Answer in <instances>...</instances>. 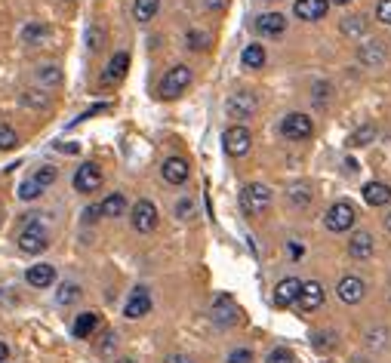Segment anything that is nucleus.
<instances>
[{
	"instance_id": "f257e3e1",
	"label": "nucleus",
	"mask_w": 391,
	"mask_h": 363,
	"mask_svg": "<svg viewBox=\"0 0 391 363\" xmlns=\"http://www.w3.org/2000/svg\"><path fill=\"white\" fill-rule=\"evenodd\" d=\"M354 222H358V212H354V206L348 203V201H336L330 210H326V216H324L326 231H333V234L351 231Z\"/></svg>"
},
{
	"instance_id": "f03ea898",
	"label": "nucleus",
	"mask_w": 391,
	"mask_h": 363,
	"mask_svg": "<svg viewBox=\"0 0 391 363\" xmlns=\"http://www.w3.org/2000/svg\"><path fill=\"white\" fill-rule=\"evenodd\" d=\"M268 206H272V188H265V185L253 182L240 191V210H244L247 216H259Z\"/></svg>"
},
{
	"instance_id": "7ed1b4c3",
	"label": "nucleus",
	"mask_w": 391,
	"mask_h": 363,
	"mask_svg": "<svg viewBox=\"0 0 391 363\" xmlns=\"http://www.w3.org/2000/svg\"><path fill=\"white\" fill-rule=\"evenodd\" d=\"M222 145L231 158H244V154L253 148V133L247 130L244 124H231L228 130L222 133Z\"/></svg>"
},
{
	"instance_id": "20e7f679",
	"label": "nucleus",
	"mask_w": 391,
	"mask_h": 363,
	"mask_svg": "<svg viewBox=\"0 0 391 363\" xmlns=\"http://www.w3.org/2000/svg\"><path fill=\"white\" fill-rule=\"evenodd\" d=\"M47 246H49L47 228L40 225V222H28L22 228V234H19V250L28 253V255H38V253H44Z\"/></svg>"
},
{
	"instance_id": "39448f33",
	"label": "nucleus",
	"mask_w": 391,
	"mask_h": 363,
	"mask_svg": "<svg viewBox=\"0 0 391 363\" xmlns=\"http://www.w3.org/2000/svg\"><path fill=\"white\" fill-rule=\"evenodd\" d=\"M188 83H191V68L188 65H173L160 81V99L182 96V92L188 90Z\"/></svg>"
},
{
	"instance_id": "423d86ee",
	"label": "nucleus",
	"mask_w": 391,
	"mask_h": 363,
	"mask_svg": "<svg viewBox=\"0 0 391 363\" xmlns=\"http://www.w3.org/2000/svg\"><path fill=\"white\" fill-rule=\"evenodd\" d=\"M238 314H240V308H238V302H234V298H231L228 293H219L216 298H213L210 317H213V323H216V326L228 330V326L238 323Z\"/></svg>"
},
{
	"instance_id": "0eeeda50",
	"label": "nucleus",
	"mask_w": 391,
	"mask_h": 363,
	"mask_svg": "<svg viewBox=\"0 0 391 363\" xmlns=\"http://www.w3.org/2000/svg\"><path fill=\"white\" fill-rule=\"evenodd\" d=\"M281 133H283V136H287L290 142H305V139H311V133H315V124H311L308 114L293 111V114H287V117H283Z\"/></svg>"
},
{
	"instance_id": "6e6552de",
	"label": "nucleus",
	"mask_w": 391,
	"mask_h": 363,
	"mask_svg": "<svg viewBox=\"0 0 391 363\" xmlns=\"http://www.w3.org/2000/svg\"><path fill=\"white\" fill-rule=\"evenodd\" d=\"M130 222H133V228H136L139 234L154 231V228H158V206H154L151 201H136Z\"/></svg>"
},
{
	"instance_id": "1a4fd4ad",
	"label": "nucleus",
	"mask_w": 391,
	"mask_h": 363,
	"mask_svg": "<svg viewBox=\"0 0 391 363\" xmlns=\"http://www.w3.org/2000/svg\"><path fill=\"white\" fill-rule=\"evenodd\" d=\"M99 185H102V169H99L96 163H83V167H77L74 188L81 191V194H92V191H99Z\"/></svg>"
},
{
	"instance_id": "9d476101",
	"label": "nucleus",
	"mask_w": 391,
	"mask_h": 363,
	"mask_svg": "<svg viewBox=\"0 0 391 363\" xmlns=\"http://www.w3.org/2000/svg\"><path fill=\"white\" fill-rule=\"evenodd\" d=\"M148 311H151V293H148L145 287H136L130 293V298H126L124 314L130 317V320H139V317H145Z\"/></svg>"
},
{
	"instance_id": "9b49d317",
	"label": "nucleus",
	"mask_w": 391,
	"mask_h": 363,
	"mask_svg": "<svg viewBox=\"0 0 391 363\" xmlns=\"http://www.w3.org/2000/svg\"><path fill=\"white\" fill-rule=\"evenodd\" d=\"M336 293H339V298H342L345 305H358L360 298L367 296V283L360 280V277H354V274H348V277H342L339 280V287H336Z\"/></svg>"
},
{
	"instance_id": "f8f14e48",
	"label": "nucleus",
	"mask_w": 391,
	"mask_h": 363,
	"mask_svg": "<svg viewBox=\"0 0 391 363\" xmlns=\"http://www.w3.org/2000/svg\"><path fill=\"white\" fill-rule=\"evenodd\" d=\"M256 96L253 92H247V90H240V92H234V96L228 99V117H253L256 114Z\"/></svg>"
},
{
	"instance_id": "ddd939ff",
	"label": "nucleus",
	"mask_w": 391,
	"mask_h": 363,
	"mask_svg": "<svg viewBox=\"0 0 391 363\" xmlns=\"http://www.w3.org/2000/svg\"><path fill=\"white\" fill-rule=\"evenodd\" d=\"M385 56H388V49L382 40H367V44H360V49H358L360 65H367V68H379L382 62H385Z\"/></svg>"
},
{
	"instance_id": "4468645a",
	"label": "nucleus",
	"mask_w": 391,
	"mask_h": 363,
	"mask_svg": "<svg viewBox=\"0 0 391 363\" xmlns=\"http://www.w3.org/2000/svg\"><path fill=\"white\" fill-rule=\"evenodd\" d=\"M256 31H259L262 37H281V34L287 31V16H281V12H265V16L256 19Z\"/></svg>"
},
{
	"instance_id": "2eb2a0df",
	"label": "nucleus",
	"mask_w": 391,
	"mask_h": 363,
	"mask_svg": "<svg viewBox=\"0 0 391 363\" xmlns=\"http://www.w3.org/2000/svg\"><path fill=\"white\" fill-rule=\"evenodd\" d=\"M299 308L302 311H317L324 305V287L317 280H308V283H302V289H299Z\"/></svg>"
},
{
	"instance_id": "dca6fc26",
	"label": "nucleus",
	"mask_w": 391,
	"mask_h": 363,
	"mask_svg": "<svg viewBox=\"0 0 391 363\" xmlns=\"http://www.w3.org/2000/svg\"><path fill=\"white\" fill-rule=\"evenodd\" d=\"M160 173H163V182L182 185V182H188L191 167H188V160H182V158H167L163 160V167H160Z\"/></svg>"
},
{
	"instance_id": "f3484780",
	"label": "nucleus",
	"mask_w": 391,
	"mask_h": 363,
	"mask_svg": "<svg viewBox=\"0 0 391 363\" xmlns=\"http://www.w3.org/2000/svg\"><path fill=\"white\" fill-rule=\"evenodd\" d=\"M326 10H330V0H296L293 12L305 22H317V19L326 16Z\"/></svg>"
},
{
	"instance_id": "a211bd4d",
	"label": "nucleus",
	"mask_w": 391,
	"mask_h": 363,
	"mask_svg": "<svg viewBox=\"0 0 391 363\" xmlns=\"http://www.w3.org/2000/svg\"><path fill=\"white\" fill-rule=\"evenodd\" d=\"M126 68H130V53H115V59L108 62V68H105V74H102V83L105 87L120 83L126 77Z\"/></svg>"
},
{
	"instance_id": "6ab92c4d",
	"label": "nucleus",
	"mask_w": 391,
	"mask_h": 363,
	"mask_svg": "<svg viewBox=\"0 0 391 363\" xmlns=\"http://www.w3.org/2000/svg\"><path fill=\"white\" fill-rule=\"evenodd\" d=\"M299 289H302V280H296V277H283V280L277 283V289H274V302L281 305V308H287V305H293L296 298H299Z\"/></svg>"
},
{
	"instance_id": "aec40b11",
	"label": "nucleus",
	"mask_w": 391,
	"mask_h": 363,
	"mask_svg": "<svg viewBox=\"0 0 391 363\" xmlns=\"http://www.w3.org/2000/svg\"><path fill=\"white\" fill-rule=\"evenodd\" d=\"M348 255H351V259H369V255H373V234L354 231L351 240H348Z\"/></svg>"
},
{
	"instance_id": "412c9836",
	"label": "nucleus",
	"mask_w": 391,
	"mask_h": 363,
	"mask_svg": "<svg viewBox=\"0 0 391 363\" xmlns=\"http://www.w3.org/2000/svg\"><path fill=\"white\" fill-rule=\"evenodd\" d=\"M25 280L31 283L34 289H47V287H53V280H56V268L53 265H31Z\"/></svg>"
},
{
	"instance_id": "4be33fe9",
	"label": "nucleus",
	"mask_w": 391,
	"mask_h": 363,
	"mask_svg": "<svg viewBox=\"0 0 391 363\" xmlns=\"http://www.w3.org/2000/svg\"><path fill=\"white\" fill-rule=\"evenodd\" d=\"M364 201L369 206H388L391 203V188L385 182H367L364 185Z\"/></svg>"
},
{
	"instance_id": "5701e85b",
	"label": "nucleus",
	"mask_w": 391,
	"mask_h": 363,
	"mask_svg": "<svg viewBox=\"0 0 391 363\" xmlns=\"http://www.w3.org/2000/svg\"><path fill=\"white\" fill-rule=\"evenodd\" d=\"M99 212H102V216H108V219L124 216V212H126V197L124 194H108L102 203H99Z\"/></svg>"
},
{
	"instance_id": "b1692460",
	"label": "nucleus",
	"mask_w": 391,
	"mask_h": 363,
	"mask_svg": "<svg viewBox=\"0 0 391 363\" xmlns=\"http://www.w3.org/2000/svg\"><path fill=\"white\" fill-rule=\"evenodd\" d=\"M96 326H99V317L92 314V311H83V314H77V320H74V336L90 339L92 332H96Z\"/></svg>"
},
{
	"instance_id": "393cba45",
	"label": "nucleus",
	"mask_w": 391,
	"mask_h": 363,
	"mask_svg": "<svg viewBox=\"0 0 391 363\" xmlns=\"http://www.w3.org/2000/svg\"><path fill=\"white\" fill-rule=\"evenodd\" d=\"M265 59H268V56H265V47H262V44H250V47L244 49V56H240L244 68H253V71L265 65Z\"/></svg>"
},
{
	"instance_id": "a878e982",
	"label": "nucleus",
	"mask_w": 391,
	"mask_h": 363,
	"mask_svg": "<svg viewBox=\"0 0 391 363\" xmlns=\"http://www.w3.org/2000/svg\"><path fill=\"white\" fill-rule=\"evenodd\" d=\"M158 10H160V0H136V3H133L136 22H151V19L158 16Z\"/></svg>"
},
{
	"instance_id": "bb28decb",
	"label": "nucleus",
	"mask_w": 391,
	"mask_h": 363,
	"mask_svg": "<svg viewBox=\"0 0 391 363\" xmlns=\"http://www.w3.org/2000/svg\"><path fill=\"white\" fill-rule=\"evenodd\" d=\"M47 37H49V25H44V22H31V25L22 28V40L25 44H31V47L44 44Z\"/></svg>"
},
{
	"instance_id": "cd10ccee",
	"label": "nucleus",
	"mask_w": 391,
	"mask_h": 363,
	"mask_svg": "<svg viewBox=\"0 0 391 363\" xmlns=\"http://www.w3.org/2000/svg\"><path fill=\"white\" fill-rule=\"evenodd\" d=\"M342 34H345V37H364V34H367V19L364 16L342 19Z\"/></svg>"
},
{
	"instance_id": "c85d7f7f",
	"label": "nucleus",
	"mask_w": 391,
	"mask_h": 363,
	"mask_svg": "<svg viewBox=\"0 0 391 363\" xmlns=\"http://www.w3.org/2000/svg\"><path fill=\"white\" fill-rule=\"evenodd\" d=\"M373 139H376V126L367 124V126H360L358 133H351V136H348V145H351V148H360V145H369Z\"/></svg>"
},
{
	"instance_id": "c756f323",
	"label": "nucleus",
	"mask_w": 391,
	"mask_h": 363,
	"mask_svg": "<svg viewBox=\"0 0 391 363\" xmlns=\"http://www.w3.org/2000/svg\"><path fill=\"white\" fill-rule=\"evenodd\" d=\"M287 197H290V203H296V206H308L311 203V188L308 185H296V188L287 191Z\"/></svg>"
},
{
	"instance_id": "7c9ffc66",
	"label": "nucleus",
	"mask_w": 391,
	"mask_h": 363,
	"mask_svg": "<svg viewBox=\"0 0 391 363\" xmlns=\"http://www.w3.org/2000/svg\"><path fill=\"white\" fill-rule=\"evenodd\" d=\"M77 298H81V287H74V283H62L59 293H56V302L59 305H71V302H77Z\"/></svg>"
},
{
	"instance_id": "2f4dec72",
	"label": "nucleus",
	"mask_w": 391,
	"mask_h": 363,
	"mask_svg": "<svg viewBox=\"0 0 391 363\" xmlns=\"http://www.w3.org/2000/svg\"><path fill=\"white\" fill-rule=\"evenodd\" d=\"M38 81L47 83V87H56V83H62V71L56 65H44V68H38Z\"/></svg>"
},
{
	"instance_id": "473e14b6",
	"label": "nucleus",
	"mask_w": 391,
	"mask_h": 363,
	"mask_svg": "<svg viewBox=\"0 0 391 363\" xmlns=\"http://www.w3.org/2000/svg\"><path fill=\"white\" fill-rule=\"evenodd\" d=\"M19 145V136L10 124H0V151H10V148Z\"/></svg>"
},
{
	"instance_id": "72a5a7b5",
	"label": "nucleus",
	"mask_w": 391,
	"mask_h": 363,
	"mask_svg": "<svg viewBox=\"0 0 391 363\" xmlns=\"http://www.w3.org/2000/svg\"><path fill=\"white\" fill-rule=\"evenodd\" d=\"M40 194H44V188H40L34 179H25L22 185H19V197H22V201H38Z\"/></svg>"
},
{
	"instance_id": "f704fd0d",
	"label": "nucleus",
	"mask_w": 391,
	"mask_h": 363,
	"mask_svg": "<svg viewBox=\"0 0 391 363\" xmlns=\"http://www.w3.org/2000/svg\"><path fill=\"white\" fill-rule=\"evenodd\" d=\"M31 179H34V182H38V185H40V188H49V185H53L56 179H59V173H56V167H40V169H38V173H34V176H31Z\"/></svg>"
},
{
	"instance_id": "c9c22d12",
	"label": "nucleus",
	"mask_w": 391,
	"mask_h": 363,
	"mask_svg": "<svg viewBox=\"0 0 391 363\" xmlns=\"http://www.w3.org/2000/svg\"><path fill=\"white\" fill-rule=\"evenodd\" d=\"M185 44L194 49V53H203V49H207V44H210V37H207L203 31H188V34H185Z\"/></svg>"
},
{
	"instance_id": "e433bc0d",
	"label": "nucleus",
	"mask_w": 391,
	"mask_h": 363,
	"mask_svg": "<svg viewBox=\"0 0 391 363\" xmlns=\"http://www.w3.org/2000/svg\"><path fill=\"white\" fill-rule=\"evenodd\" d=\"M376 19L391 28V0H379V3H376Z\"/></svg>"
},
{
	"instance_id": "4c0bfd02",
	"label": "nucleus",
	"mask_w": 391,
	"mask_h": 363,
	"mask_svg": "<svg viewBox=\"0 0 391 363\" xmlns=\"http://www.w3.org/2000/svg\"><path fill=\"white\" fill-rule=\"evenodd\" d=\"M87 44H90V49H102V44H105V31H102V28H90V31H87Z\"/></svg>"
},
{
	"instance_id": "58836bf2",
	"label": "nucleus",
	"mask_w": 391,
	"mask_h": 363,
	"mask_svg": "<svg viewBox=\"0 0 391 363\" xmlns=\"http://www.w3.org/2000/svg\"><path fill=\"white\" fill-rule=\"evenodd\" d=\"M25 105H34V108H44V105H49V99L44 96V92H38V90H28V92H25Z\"/></svg>"
},
{
	"instance_id": "ea45409f",
	"label": "nucleus",
	"mask_w": 391,
	"mask_h": 363,
	"mask_svg": "<svg viewBox=\"0 0 391 363\" xmlns=\"http://www.w3.org/2000/svg\"><path fill=\"white\" fill-rule=\"evenodd\" d=\"M333 341H336V336H333V332H317V336L311 339V345H315L317 351H326V348H330Z\"/></svg>"
},
{
	"instance_id": "a19ab883",
	"label": "nucleus",
	"mask_w": 391,
	"mask_h": 363,
	"mask_svg": "<svg viewBox=\"0 0 391 363\" xmlns=\"http://www.w3.org/2000/svg\"><path fill=\"white\" fill-rule=\"evenodd\" d=\"M268 363H293V351H287V348H274V351L268 354Z\"/></svg>"
},
{
	"instance_id": "79ce46f5",
	"label": "nucleus",
	"mask_w": 391,
	"mask_h": 363,
	"mask_svg": "<svg viewBox=\"0 0 391 363\" xmlns=\"http://www.w3.org/2000/svg\"><path fill=\"white\" fill-rule=\"evenodd\" d=\"M228 363H253V351H247V348H238V351L228 354Z\"/></svg>"
},
{
	"instance_id": "37998d69",
	"label": "nucleus",
	"mask_w": 391,
	"mask_h": 363,
	"mask_svg": "<svg viewBox=\"0 0 391 363\" xmlns=\"http://www.w3.org/2000/svg\"><path fill=\"white\" fill-rule=\"evenodd\" d=\"M191 212H194V203H191L188 197L176 203V216H179V219H191Z\"/></svg>"
},
{
	"instance_id": "c03bdc74",
	"label": "nucleus",
	"mask_w": 391,
	"mask_h": 363,
	"mask_svg": "<svg viewBox=\"0 0 391 363\" xmlns=\"http://www.w3.org/2000/svg\"><path fill=\"white\" fill-rule=\"evenodd\" d=\"M203 3H207V10H225L228 0H203Z\"/></svg>"
},
{
	"instance_id": "a18cd8bd",
	"label": "nucleus",
	"mask_w": 391,
	"mask_h": 363,
	"mask_svg": "<svg viewBox=\"0 0 391 363\" xmlns=\"http://www.w3.org/2000/svg\"><path fill=\"white\" fill-rule=\"evenodd\" d=\"M83 216H87V222H92V219H99V216H102V212H99V206H90V210L83 212Z\"/></svg>"
},
{
	"instance_id": "49530a36",
	"label": "nucleus",
	"mask_w": 391,
	"mask_h": 363,
	"mask_svg": "<svg viewBox=\"0 0 391 363\" xmlns=\"http://www.w3.org/2000/svg\"><path fill=\"white\" fill-rule=\"evenodd\" d=\"M167 363H191V357H185V354H173V357H167Z\"/></svg>"
},
{
	"instance_id": "de8ad7c7",
	"label": "nucleus",
	"mask_w": 391,
	"mask_h": 363,
	"mask_svg": "<svg viewBox=\"0 0 391 363\" xmlns=\"http://www.w3.org/2000/svg\"><path fill=\"white\" fill-rule=\"evenodd\" d=\"M6 357H10V348H6V345H3V341H0V363H3Z\"/></svg>"
},
{
	"instance_id": "09e8293b",
	"label": "nucleus",
	"mask_w": 391,
	"mask_h": 363,
	"mask_svg": "<svg viewBox=\"0 0 391 363\" xmlns=\"http://www.w3.org/2000/svg\"><path fill=\"white\" fill-rule=\"evenodd\" d=\"M385 231L391 234V212H388V216H385Z\"/></svg>"
},
{
	"instance_id": "8fccbe9b",
	"label": "nucleus",
	"mask_w": 391,
	"mask_h": 363,
	"mask_svg": "<svg viewBox=\"0 0 391 363\" xmlns=\"http://www.w3.org/2000/svg\"><path fill=\"white\" fill-rule=\"evenodd\" d=\"M330 3H336V6H345V3H351V0H330Z\"/></svg>"
},
{
	"instance_id": "3c124183",
	"label": "nucleus",
	"mask_w": 391,
	"mask_h": 363,
	"mask_svg": "<svg viewBox=\"0 0 391 363\" xmlns=\"http://www.w3.org/2000/svg\"><path fill=\"white\" fill-rule=\"evenodd\" d=\"M117 363H133V360H117Z\"/></svg>"
},
{
	"instance_id": "603ef678",
	"label": "nucleus",
	"mask_w": 391,
	"mask_h": 363,
	"mask_svg": "<svg viewBox=\"0 0 391 363\" xmlns=\"http://www.w3.org/2000/svg\"><path fill=\"white\" fill-rule=\"evenodd\" d=\"M351 363H360V360H351Z\"/></svg>"
}]
</instances>
